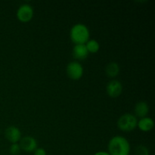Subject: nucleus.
I'll return each mask as SVG.
<instances>
[{"mask_svg":"<svg viewBox=\"0 0 155 155\" xmlns=\"http://www.w3.org/2000/svg\"><path fill=\"white\" fill-rule=\"evenodd\" d=\"M89 53H97L100 49V44L95 39H89L85 44Z\"/></svg>","mask_w":155,"mask_h":155,"instance_id":"nucleus-13","label":"nucleus"},{"mask_svg":"<svg viewBox=\"0 0 155 155\" xmlns=\"http://www.w3.org/2000/svg\"><path fill=\"white\" fill-rule=\"evenodd\" d=\"M107 150L110 155H129L130 144L127 138L122 136H115L108 142Z\"/></svg>","mask_w":155,"mask_h":155,"instance_id":"nucleus-1","label":"nucleus"},{"mask_svg":"<svg viewBox=\"0 0 155 155\" xmlns=\"http://www.w3.org/2000/svg\"><path fill=\"white\" fill-rule=\"evenodd\" d=\"M93 155H110L108 152L104 151H97L96 153H95Z\"/></svg>","mask_w":155,"mask_h":155,"instance_id":"nucleus-17","label":"nucleus"},{"mask_svg":"<svg viewBox=\"0 0 155 155\" xmlns=\"http://www.w3.org/2000/svg\"><path fill=\"white\" fill-rule=\"evenodd\" d=\"M123 84L120 81L115 79H112L111 80L107 83L106 86V92L109 97L112 98H117L121 95L123 92Z\"/></svg>","mask_w":155,"mask_h":155,"instance_id":"nucleus-6","label":"nucleus"},{"mask_svg":"<svg viewBox=\"0 0 155 155\" xmlns=\"http://www.w3.org/2000/svg\"><path fill=\"white\" fill-rule=\"evenodd\" d=\"M137 127L142 132H149L154 127V121L150 117H145L138 120Z\"/></svg>","mask_w":155,"mask_h":155,"instance_id":"nucleus-11","label":"nucleus"},{"mask_svg":"<svg viewBox=\"0 0 155 155\" xmlns=\"http://www.w3.org/2000/svg\"><path fill=\"white\" fill-rule=\"evenodd\" d=\"M68 77L73 80H79L83 76L84 69L81 64L77 61H71L66 68Z\"/></svg>","mask_w":155,"mask_h":155,"instance_id":"nucleus-4","label":"nucleus"},{"mask_svg":"<svg viewBox=\"0 0 155 155\" xmlns=\"http://www.w3.org/2000/svg\"><path fill=\"white\" fill-rule=\"evenodd\" d=\"M5 136L6 139L12 144L18 143L22 138V133L18 127L15 126H10L5 130Z\"/></svg>","mask_w":155,"mask_h":155,"instance_id":"nucleus-8","label":"nucleus"},{"mask_svg":"<svg viewBox=\"0 0 155 155\" xmlns=\"http://www.w3.org/2000/svg\"><path fill=\"white\" fill-rule=\"evenodd\" d=\"M33 15H34L33 8L30 4L27 3L21 5L16 12L17 18L23 23H27L31 21L33 18Z\"/></svg>","mask_w":155,"mask_h":155,"instance_id":"nucleus-5","label":"nucleus"},{"mask_svg":"<svg viewBox=\"0 0 155 155\" xmlns=\"http://www.w3.org/2000/svg\"><path fill=\"white\" fill-rule=\"evenodd\" d=\"M18 143L21 147V151L25 152H33L37 148V141L33 136H26L22 137Z\"/></svg>","mask_w":155,"mask_h":155,"instance_id":"nucleus-7","label":"nucleus"},{"mask_svg":"<svg viewBox=\"0 0 155 155\" xmlns=\"http://www.w3.org/2000/svg\"><path fill=\"white\" fill-rule=\"evenodd\" d=\"M149 105L146 101H141L136 103L134 107V115L136 117L142 118L145 117H148L149 113Z\"/></svg>","mask_w":155,"mask_h":155,"instance_id":"nucleus-10","label":"nucleus"},{"mask_svg":"<svg viewBox=\"0 0 155 155\" xmlns=\"http://www.w3.org/2000/svg\"><path fill=\"white\" fill-rule=\"evenodd\" d=\"M21 148L19 143H13L9 147V153L12 155H18L21 153Z\"/></svg>","mask_w":155,"mask_h":155,"instance_id":"nucleus-15","label":"nucleus"},{"mask_svg":"<svg viewBox=\"0 0 155 155\" xmlns=\"http://www.w3.org/2000/svg\"><path fill=\"white\" fill-rule=\"evenodd\" d=\"M89 51L85 44H77L73 48V56L76 60L83 61L87 58L89 56Z\"/></svg>","mask_w":155,"mask_h":155,"instance_id":"nucleus-9","label":"nucleus"},{"mask_svg":"<svg viewBox=\"0 0 155 155\" xmlns=\"http://www.w3.org/2000/svg\"><path fill=\"white\" fill-rule=\"evenodd\" d=\"M138 118L134 114L126 113L117 120V127L123 132H131L137 128Z\"/></svg>","mask_w":155,"mask_h":155,"instance_id":"nucleus-3","label":"nucleus"},{"mask_svg":"<svg viewBox=\"0 0 155 155\" xmlns=\"http://www.w3.org/2000/svg\"><path fill=\"white\" fill-rule=\"evenodd\" d=\"M135 155H150L149 150L145 145H140L136 147V151H135Z\"/></svg>","mask_w":155,"mask_h":155,"instance_id":"nucleus-14","label":"nucleus"},{"mask_svg":"<svg viewBox=\"0 0 155 155\" xmlns=\"http://www.w3.org/2000/svg\"><path fill=\"white\" fill-rule=\"evenodd\" d=\"M120 71L119 64L115 61L110 62L105 67V74L110 78H115L117 77Z\"/></svg>","mask_w":155,"mask_h":155,"instance_id":"nucleus-12","label":"nucleus"},{"mask_svg":"<svg viewBox=\"0 0 155 155\" xmlns=\"http://www.w3.org/2000/svg\"><path fill=\"white\" fill-rule=\"evenodd\" d=\"M34 155H47L46 151L43 148H37L33 151Z\"/></svg>","mask_w":155,"mask_h":155,"instance_id":"nucleus-16","label":"nucleus"},{"mask_svg":"<svg viewBox=\"0 0 155 155\" xmlns=\"http://www.w3.org/2000/svg\"><path fill=\"white\" fill-rule=\"evenodd\" d=\"M70 38L75 45L86 44L90 38L89 29L86 24L78 23L71 27L70 31Z\"/></svg>","mask_w":155,"mask_h":155,"instance_id":"nucleus-2","label":"nucleus"}]
</instances>
